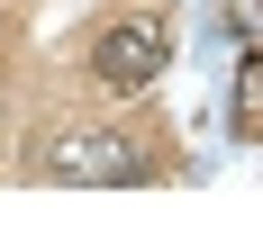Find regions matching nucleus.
<instances>
[{
	"label": "nucleus",
	"mask_w": 263,
	"mask_h": 235,
	"mask_svg": "<svg viewBox=\"0 0 263 235\" xmlns=\"http://www.w3.org/2000/svg\"><path fill=\"white\" fill-rule=\"evenodd\" d=\"M163 63H173V27H155V18H109L91 36V81L118 91V100H136Z\"/></svg>",
	"instance_id": "1"
},
{
	"label": "nucleus",
	"mask_w": 263,
	"mask_h": 235,
	"mask_svg": "<svg viewBox=\"0 0 263 235\" xmlns=\"http://www.w3.org/2000/svg\"><path fill=\"white\" fill-rule=\"evenodd\" d=\"M46 181H91V190H127L145 181V154H136L118 127H73V136H54V154H46Z\"/></svg>",
	"instance_id": "2"
},
{
	"label": "nucleus",
	"mask_w": 263,
	"mask_h": 235,
	"mask_svg": "<svg viewBox=\"0 0 263 235\" xmlns=\"http://www.w3.org/2000/svg\"><path fill=\"white\" fill-rule=\"evenodd\" d=\"M236 100H245V127L263 136V54H245V91H236Z\"/></svg>",
	"instance_id": "3"
}]
</instances>
